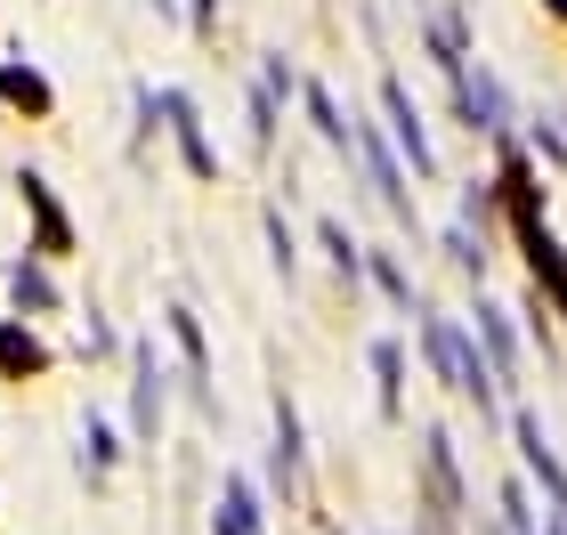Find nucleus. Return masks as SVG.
<instances>
[{"instance_id":"obj_1","label":"nucleus","mask_w":567,"mask_h":535,"mask_svg":"<svg viewBox=\"0 0 567 535\" xmlns=\"http://www.w3.org/2000/svg\"><path fill=\"white\" fill-rule=\"evenodd\" d=\"M422 341H430L437 373H446V381H454L462 398H486V373H478V357H471V341H462V333H454L446 317H430V325H422Z\"/></svg>"},{"instance_id":"obj_2","label":"nucleus","mask_w":567,"mask_h":535,"mask_svg":"<svg viewBox=\"0 0 567 535\" xmlns=\"http://www.w3.org/2000/svg\"><path fill=\"white\" fill-rule=\"evenodd\" d=\"M519 446H527V463H535V471H544V487H551V503H559V512H567V471L551 463V446H544V430H535V422H519Z\"/></svg>"},{"instance_id":"obj_3","label":"nucleus","mask_w":567,"mask_h":535,"mask_svg":"<svg viewBox=\"0 0 567 535\" xmlns=\"http://www.w3.org/2000/svg\"><path fill=\"white\" fill-rule=\"evenodd\" d=\"M390 114H398V146L414 155V171H430V138H422V122H414V106H405L398 82H390Z\"/></svg>"},{"instance_id":"obj_4","label":"nucleus","mask_w":567,"mask_h":535,"mask_svg":"<svg viewBox=\"0 0 567 535\" xmlns=\"http://www.w3.org/2000/svg\"><path fill=\"white\" fill-rule=\"evenodd\" d=\"M219 535H251V487H227V519Z\"/></svg>"}]
</instances>
